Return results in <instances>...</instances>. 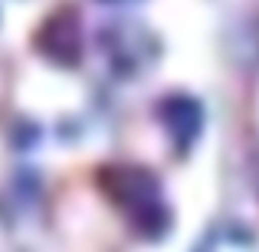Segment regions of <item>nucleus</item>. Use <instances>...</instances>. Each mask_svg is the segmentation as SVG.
<instances>
[{
	"label": "nucleus",
	"mask_w": 259,
	"mask_h": 252,
	"mask_svg": "<svg viewBox=\"0 0 259 252\" xmlns=\"http://www.w3.org/2000/svg\"><path fill=\"white\" fill-rule=\"evenodd\" d=\"M39 49L63 66L76 63L82 56V26H79L76 13L63 10V13L46 20V26L39 30Z\"/></svg>",
	"instance_id": "2"
},
{
	"label": "nucleus",
	"mask_w": 259,
	"mask_h": 252,
	"mask_svg": "<svg viewBox=\"0 0 259 252\" xmlns=\"http://www.w3.org/2000/svg\"><path fill=\"white\" fill-rule=\"evenodd\" d=\"M161 125L167 128V134L174 138V144L181 147H190L194 138L200 134V125H203V108L197 105L194 98L187 95H171V98L161 102Z\"/></svg>",
	"instance_id": "3"
},
{
	"label": "nucleus",
	"mask_w": 259,
	"mask_h": 252,
	"mask_svg": "<svg viewBox=\"0 0 259 252\" xmlns=\"http://www.w3.org/2000/svg\"><path fill=\"white\" fill-rule=\"evenodd\" d=\"M105 187L115 193L121 207L132 210L135 226L145 236H158L164 229V210H161V190L148 170L141 167H112L105 174Z\"/></svg>",
	"instance_id": "1"
}]
</instances>
